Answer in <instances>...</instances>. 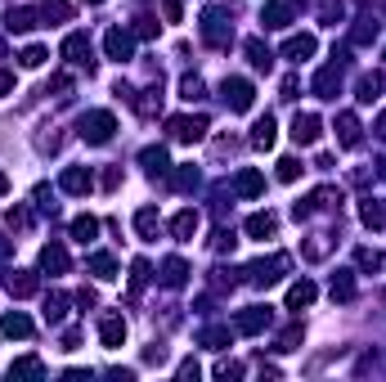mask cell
<instances>
[{
  "mask_svg": "<svg viewBox=\"0 0 386 382\" xmlns=\"http://www.w3.org/2000/svg\"><path fill=\"white\" fill-rule=\"evenodd\" d=\"M90 5H104V0H90Z\"/></svg>",
  "mask_w": 386,
  "mask_h": 382,
  "instance_id": "816d5d0a",
  "label": "cell"
},
{
  "mask_svg": "<svg viewBox=\"0 0 386 382\" xmlns=\"http://www.w3.org/2000/svg\"><path fill=\"white\" fill-rule=\"evenodd\" d=\"M220 95H225V104L234 108V113H247V108H252V99H256V90L247 86L243 76H225V86H220Z\"/></svg>",
  "mask_w": 386,
  "mask_h": 382,
  "instance_id": "7a4b0ae2",
  "label": "cell"
},
{
  "mask_svg": "<svg viewBox=\"0 0 386 382\" xmlns=\"http://www.w3.org/2000/svg\"><path fill=\"white\" fill-rule=\"evenodd\" d=\"M162 279H167V288H180V284L189 279V266H184L180 257H171L167 266H162Z\"/></svg>",
  "mask_w": 386,
  "mask_h": 382,
  "instance_id": "4316f807",
  "label": "cell"
},
{
  "mask_svg": "<svg viewBox=\"0 0 386 382\" xmlns=\"http://www.w3.org/2000/svg\"><path fill=\"white\" fill-rule=\"evenodd\" d=\"M171 184H175V189H189V184H198V171H189V167H184V171L171 176Z\"/></svg>",
  "mask_w": 386,
  "mask_h": 382,
  "instance_id": "ee69618b",
  "label": "cell"
},
{
  "mask_svg": "<svg viewBox=\"0 0 386 382\" xmlns=\"http://www.w3.org/2000/svg\"><path fill=\"white\" fill-rule=\"evenodd\" d=\"M10 373H45V369H41V360H19L10 364Z\"/></svg>",
  "mask_w": 386,
  "mask_h": 382,
  "instance_id": "bcb514c9",
  "label": "cell"
},
{
  "mask_svg": "<svg viewBox=\"0 0 386 382\" xmlns=\"http://www.w3.org/2000/svg\"><path fill=\"white\" fill-rule=\"evenodd\" d=\"M113 131H117L113 113H85V117H81V135H85V144H108V140H113Z\"/></svg>",
  "mask_w": 386,
  "mask_h": 382,
  "instance_id": "6da1fadb",
  "label": "cell"
},
{
  "mask_svg": "<svg viewBox=\"0 0 386 382\" xmlns=\"http://www.w3.org/2000/svg\"><path fill=\"white\" fill-rule=\"evenodd\" d=\"M131 45H135V41H131V32H122V28H113V32L104 36L108 59H117V63H122V59H131Z\"/></svg>",
  "mask_w": 386,
  "mask_h": 382,
  "instance_id": "52a82bcc",
  "label": "cell"
},
{
  "mask_svg": "<svg viewBox=\"0 0 386 382\" xmlns=\"http://www.w3.org/2000/svg\"><path fill=\"white\" fill-rule=\"evenodd\" d=\"M202 36H207L211 45H229V36H234V32H229V28H225V19H220V14L211 10L207 19H202Z\"/></svg>",
  "mask_w": 386,
  "mask_h": 382,
  "instance_id": "9c48e42d",
  "label": "cell"
},
{
  "mask_svg": "<svg viewBox=\"0 0 386 382\" xmlns=\"http://www.w3.org/2000/svg\"><path fill=\"white\" fill-rule=\"evenodd\" d=\"M247 59H252V67L256 72H270V63H274V54H270V45H261V41H247Z\"/></svg>",
  "mask_w": 386,
  "mask_h": 382,
  "instance_id": "7402d4cb",
  "label": "cell"
},
{
  "mask_svg": "<svg viewBox=\"0 0 386 382\" xmlns=\"http://www.w3.org/2000/svg\"><path fill=\"white\" fill-rule=\"evenodd\" d=\"M337 90H341V72H337V63H332V67H323V72L314 76V95H319V99H337Z\"/></svg>",
  "mask_w": 386,
  "mask_h": 382,
  "instance_id": "ba28073f",
  "label": "cell"
},
{
  "mask_svg": "<svg viewBox=\"0 0 386 382\" xmlns=\"http://www.w3.org/2000/svg\"><path fill=\"white\" fill-rule=\"evenodd\" d=\"M41 270H50V275H63V270H67L63 243H50V248H41Z\"/></svg>",
  "mask_w": 386,
  "mask_h": 382,
  "instance_id": "8fae6325",
  "label": "cell"
},
{
  "mask_svg": "<svg viewBox=\"0 0 386 382\" xmlns=\"http://www.w3.org/2000/svg\"><path fill=\"white\" fill-rule=\"evenodd\" d=\"M63 54L72 59V63H85V67H90V41H85L81 32H72V36L63 41Z\"/></svg>",
  "mask_w": 386,
  "mask_h": 382,
  "instance_id": "5bb4252c",
  "label": "cell"
},
{
  "mask_svg": "<svg viewBox=\"0 0 386 382\" xmlns=\"http://www.w3.org/2000/svg\"><path fill=\"white\" fill-rule=\"evenodd\" d=\"M171 234H175L180 243H189L193 234H198V211H180V216L171 220Z\"/></svg>",
  "mask_w": 386,
  "mask_h": 382,
  "instance_id": "9a60e30c",
  "label": "cell"
},
{
  "mask_svg": "<svg viewBox=\"0 0 386 382\" xmlns=\"http://www.w3.org/2000/svg\"><path fill=\"white\" fill-rule=\"evenodd\" d=\"M90 171H81V167H67V171H63V189L67 193H90Z\"/></svg>",
  "mask_w": 386,
  "mask_h": 382,
  "instance_id": "44dd1931",
  "label": "cell"
},
{
  "mask_svg": "<svg viewBox=\"0 0 386 382\" xmlns=\"http://www.w3.org/2000/svg\"><path fill=\"white\" fill-rule=\"evenodd\" d=\"M377 95H382V76H377V72L359 76V99H364V104H373Z\"/></svg>",
  "mask_w": 386,
  "mask_h": 382,
  "instance_id": "4dcf8cb0",
  "label": "cell"
},
{
  "mask_svg": "<svg viewBox=\"0 0 386 382\" xmlns=\"http://www.w3.org/2000/svg\"><path fill=\"white\" fill-rule=\"evenodd\" d=\"M19 63H23V67H41V63H45V50H41V45H28V50L19 54Z\"/></svg>",
  "mask_w": 386,
  "mask_h": 382,
  "instance_id": "60d3db41",
  "label": "cell"
},
{
  "mask_svg": "<svg viewBox=\"0 0 386 382\" xmlns=\"http://www.w3.org/2000/svg\"><path fill=\"white\" fill-rule=\"evenodd\" d=\"M0 337H32V319L19 315V310L5 315V319H0Z\"/></svg>",
  "mask_w": 386,
  "mask_h": 382,
  "instance_id": "2e32d148",
  "label": "cell"
},
{
  "mask_svg": "<svg viewBox=\"0 0 386 382\" xmlns=\"http://www.w3.org/2000/svg\"><path fill=\"white\" fill-rule=\"evenodd\" d=\"M5 288H10L14 297H32L36 293V279H32L28 270H14V275H5Z\"/></svg>",
  "mask_w": 386,
  "mask_h": 382,
  "instance_id": "ac0fdd59",
  "label": "cell"
},
{
  "mask_svg": "<svg viewBox=\"0 0 386 382\" xmlns=\"http://www.w3.org/2000/svg\"><path fill=\"white\" fill-rule=\"evenodd\" d=\"M202 342H207V346H216V351H220V346L229 342V328H207V333H202Z\"/></svg>",
  "mask_w": 386,
  "mask_h": 382,
  "instance_id": "7bdbcfd3",
  "label": "cell"
},
{
  "mask_svg": "<svg viewBox=\"0 0 386 382\" xmlns=\"http://www.w3.org/2000/svg\"><path fill=\"white\" fill-rule=\"evenodd\" d=\"M332 297H337V301H350V297H355V279H350V270H341V275L332 279Z\"/></svg>",
  "mask_w": 386,
  "mask_h": 382,
  "instance_id": "1f68e13d",
  "label": "cell"
},
{
  "mask_svg": "<svg viewBox=\"0 0 386 382\" xmlns=\"http://www.w3.org/2000/svg\"><path fill=\"white\" fill-rule=\"evenodd\" d=\"M94 234H99V220H94V216H76L72 220V239L76 243H90Z\"/></svg>",
  "mask_w": 386,
  "mask_h": 382,
  "instance_id": "83f0119b",
  "label": "cell"
},
{
  "mask_svg": "<svg viewBox=\"0 0 386 382\" xmlns=\"http://www.w3.org/2000/svg\"><path fill=\"white\" fill-rule=\"evenodd\" d=\"M41 19H45V23H50V19H72V5H67V0H50Z\"/></svg>",
  "mask_w": 386,
  "mask_h": 382,
  "instance_id": "74e56055",
  "label": "cell"
},
{
  "mask_svg": "<svg viewBox=\"0 0 386 382\" xmlns=\"http://www.w3.org/2000/svg\"><path fill=\"white\" fill-rule=\"evenodd\" d=\"M90 270L99 279H117V261L108 257V252H94V257H90Z\"/></svg>",
  "mask_w": 386,
  "mask_h": 382,
  "instance_id": "f546056e",
  "label": "cell"
},
{
  "mask_svg": "<svg viewBox=\"0 0 386 382\" xmlns=\"http://www.w3.org/2000/svg\"><path fill=\"white\" fill-rule=\"evenodd\" d=\"M234 189L243 193V198H256V193L265 189V176H261V171H243V176L234 180Z\"/></svg>",
  "mask_w": 386,
  "mask_h": 382,
  "instance_id": "cb8c5ba5",
  "label": "cell"
},
{
  "mask_svg": "<svg viewBox=\"0 0 386 382\" xmlns=\"http://www.w3.org/2000/svg\"><path fill=\"white\" fill-rule=\"evenodd\" d=\"M283 270H288V257H270V261H256L252 266V284H279Z\"/></svg>",
  "mask_w": 386,
  "mask_h": 382,
  "instance_id": "5b68a950",
  "label": "cell"
},
{
  "mask_svg": "<svg viewBox=\"0 0 386 382\" xmlns=\"http://www.w3.org/2000/svg\"><path fill=\"white\" fill-rule=\"evenodd\" d=\"M63 315H67V297H63V293H50V301H45V319H50V324H58Z\"/></svg>",
  "mask_w": 386,
  "mask_h": 382,
  "instance_id": "d6a6232c",
  "label": "cell"
},
{
  "mask_svg": "<svg viewBox=\"0 0 386 382\" xmlns=\"http://www.w3.org/2000/svg\"><path fill=\"white\" fill-rule=\"evenodd\" d=\"M292 140L297 144H314V140H319V117H314V113H297L292 117Z\"/></svg>",
  "mask_w": 386,
  "mask_h": 382,
  "instance_id": "8992f818",
  "label": "cell"
},
{
  "mask_svg": "<svg viewBox=\"0 0 386 382\" xmlns=\"http://www.w3.org/2000/svg\"><path fill=\"white\" fill-rule=\"evenodd\" d=\"M319 19H323V28H337V23H341V0H323Z\"/></svg>",
  "mask_w": 386,
  "mask_h": 382,
  "instance_id": "d590c367",
  "label": "cell"
},
{
  "mask_svg": "<svg viewBox=\"0 0 386 382\" xmlns=\"http://www.w3.org/2000/svg\"><path fill=\"white\" fill-rule=\"evenodd\" d=\"M261 19H265V28H288V23H292V14H288V5L270 0V5L261 10Z\"/></svg>",
  "mask_w": 386,
  "mask_h": 382,
  "instance_id": "603a6c76",
  "label": "cell"
},
{
  "mask_svg": "<svg viewBox=\"0 0 386 382\" xmlns=\"http://www.w3.org/2000/svg\"><path fill=\"white\" fill-rule=\"evenodd\" d=\"M140 162L149 167L153 176H162V171H167V153H162V149H144V153H140Z\"/></svg>",
  "mask_w": 386,
  "mask_h": 382,
  "instance_id": "e575fe53",
  "label": "cell"
},
{
  "mask_svg": "<svg viewBox=\"0 0 386 382\" xmlns=\"http://www.w3.org/2000/svg\"><path fill=\"white\" fill-rule=\"evenodd\" d=\"M297 176H301V162H297V158H283V162H279V180H283V184H292Z\"/></svg>",
  "mask_w": 386,
  "mask_h": 382,
  "instance_id": "ab89813d",
  "label": "cell"
},
{
  "mask_svg": "<svg viewBox=\"0 0 386 382\" xmlns=\"http://www.w3.org/2000/svg\"><path fill=\"white\" fill-rule=\"evenodd\" d=\"M5 220H10V229H28L32 225V211L28 207H10V216H5Z\"/></svg>",
  "mask_w": 386,
  "mask_h": 382,
  "instance_id": "b9f144b4",
  "label": "cell"
},
{
  "mask_svg": "<svg viewBox=\"0 0 386 382\" xmlns=\"http://www.w3.org/2000/svg\"><path fill=\"white\" fill-rule=\"evenodd\" d=\"M274 229H279V216H270V211L247 216V234H252V239H274Z\"/></svg>",
  "mask_w": 386,
  "mask_h": 382,
  "instance_id": "30bf717a",
  "label": "cell"
},
{
  "mask_svg": "<svg viewBox=\"0 0 386 382\" xmlns=\"http://www.w3.org/2000/svg\"><path fill=\"white\" fill-rule=\"evenodd\" d=\"M36 19H41L36 10H10V14H5V32H32Z\"/></svg>",
  "mask_w": 386,
  "mask_h": 382,
  "instance_id": "e0dca14e",
  "label": "cell"
},
{
  "mask_svg": "<svg viewBox=\"0 0 386 382\" xmlns=\"http://www.w3.org/2000/svg\"><path fill=\"white\" fill-rule=\"evenodd\" d=\"M355 261H359V270H382V252L377 248H359Z\"/></svg>",
  "mask_w": 386,
  "mask_h": 382,
  "instance_id": "8d00e7d4",
  "label": "cell"
},
{
  "mask_svg": "<svg viewBox=\"0 0 386 382\" xmlns=\"http://www.w3.org/2000/svg\"><path fill=\"white\" fill-rule=\"evenodd\" d=\"M171 135H175L180 144H193V140H202L207 135V117H171Z\"/></svg>",
  "mask_w": 386,
  "mask_h": 382,
  "instance_id": "3957f363",
  "label": "cell"
},
{
  "mask_svg": "<svg viewBox=\"0 0 386 382\" xmlns=\"http://www.w3.org/2000/svg\"><path fill=\"white\" fill-rule=\"evenodd\" d=\"M252 144H256V149H274V117H270V113L256 117V126H252Z\"/></svg>",
  "mask_w": 386,
  "mask_h": 382,
  "instance_id": "d6986e66",
  "label": "cell"
},
{
  "mask_svg": "<svg viewBox=\"0 0 386 382\" xmlns=\"http://www.w3.org/2000/svg\"><path fill=\"white\" fill-rule=\"evenodd\" d=\"M328 248H332L328 234H310V243L301 248V257H305V261H323V257H328Z\"/></svg>",
  "mask_w": 386,
  "mask_h": 382,
  "instance_id": "484cf974",
  "label": "cell"
},
{
  "mask_svg": "<svg viewBox=\"0 0 386 382\" xmlns=\"http://www.w3.org/2000/svg\"><path fill=\"white\" fill-rule=\"evenodd\" d=\"M283 54L297 59V63H301V59H310V54H314V36H292L288 45H283Z\"/></svg>",
  "mask_w": 386,
  "mask_h": 382,
  "instance_id": "d4e9b609",
  "label": "cell"
},
{
  "mask_svg": "<svg viewBox=\"0 0 386 382\" xmlns=\"http://www.w3.org/2000/svg\"><path fill=\"white\" fill-rule=\"evenodd\" d=\"M99 337H104V346H113V351H117V346L126 342V324H122L117 315H104V324H99Z\"/></svg>",
  "mask_w": 386,
  "mask_h": 382,
  "instance_id": "4fadbf2b",
  "label": "cell"
},
{
  "mask_svg": "<svg viewBox=\"0 0 386 382\" xmlns=\"http://www.w3.org/2000/svg\"><path fill=\"white\" fill-rule=\"evenodd\" d=\"M5 189H10V180H5V176H0V193H5Z\"/></svg>",
  "mask_w": 386,
  "mask_h": 382,
  "instance_id": "f907efd6",
  "label": "cell"
},
{
  "mask_svg": "<svg viewBox=\"0 0 386 382\" xmlns=\"http://www.w3.org/2000/svg\"><path fill=\"white\" fill-rule=\"evenodd\" d=\"M234 328L238 333H261V328H270V306H247V310H238Z\"/></svg>",
  "mask_w": 386,
  "mask_h": 382,
  "instance_id": "277c9868",
  "label": "cell"
},
{
  "mask_svg": "<svg viewBox=\"0 0 386 382\" xmlns=\"http://www.w3.org/2000/svg\"><path fill=\"white\" fill-rule=\"evenodd\" d=\"M135 229H140L144 239H158V211H153V207H140V216H135Z\"/></svg>",
  "mask_w": 386,
  "mask_h": 382,
  "instance_id": "f1b7e54d",
  "label": "cell"
},
{
  "mask_svg": "<svg viewBox=\"0 0 386 382\" xmlns=\"http://www.w3.org/2000/svg\"><path fill=\"white\" fill-rule=\"evenodd\" d=\"M10 90H14V76H10V72H0V99L10 95Z\"/></svg>",
  "mask_w": 386,
  "mask_h": 382,
  "instance_id": "c3c4849f",
  "label": "cell"
},
{
  "mask_svg": "<svg viewBox=\"0 0 386 382\" xmlns=\"http://www.w3.org/2000/svg\"><path fill=\"white\" fill-rule=\"evenodd\" d=\"M180 10H184V0H162V14H167L171 23H180Z\"/></svg>",
  "mask_w": 386,
  "mask_h": 382,
  "instance_id": "f6af8a7d",
  "label": "cell"
},
{
  "mask_svg": "<svg viewBox=\"0 0 386 382\" xmlns=\"http://www.w3.org/2000/svg\"><path fill=\"white\" fill-rule=\"evenodd\" d=\"M297 90H301V81H297V76H283V99H297Z\"/></svg>",
  "mask_w": 386,
  "mask_h": 382,
  "instance_id": "7dc6e473",
  "label": "cell"
},
{
  "mask_svg": "<svg viewBox=\"0 0 386 382\" xmlns=\"http://www.w3.org/2000/svg\"><path fill=\"white\" fill-rule=\"evenodd\" d=\"M180 95H184L189 104H193V99H202V76H184V81H180Z\"/></svg>",
  "mask_w": 386,
  "mask_h": 382,
  "instance_id": "f35d334b",
  "label": "cell"
},
{
  "mask_svg": "<svg viewBox=\"0 0 386 382\" xmlns=\"http://www.w3.org/2000/svg\"><path fill=\"white\" fill-rule=\"evenodd\" d=\"M377 135H382V140H386V113L377 117Z\"/></svg>",
  "mask_w": 386,
  "mask_h": 382,
  "instance_id": "681fc988",
  "label": "cell"
},
{
  "mask_svg": "<svg viewBox=\"0 0 386 382\" xmlns=\"http://www.w3.org/2000/svg\"><path fill=\"white\" fill-rule=\"evenodd\" d=\"M314 297H319V288H314V284H305V279H301V284H292V288H288V306H292V310L310 306Z\"/></svg>",
  "mask_w": 386,
  "mask_h": 382,
  "instance_id": "ffe728a7",
  "label": "cell"
},
{
  "mask_svg": "<svg viewBox=\"0 0 386 382\" xmlns=\"http://www.w3.org/2000/svg\"><path fill=\"white\" fill-rule=\"evenodd\" d=\"M359 216H364V225H377V229H382L386 225V202H373V198H368Z\"/></svg>",
  "mask_w": 386,
  "mask_h": 382,
  "instance_id": "836d02e7",
  "label": "cell"
},
{
  "mask_svg": "<svg viewBox=\"0 0 386 382\" xmlns=\"http://www.w3.org/2000/svg\"><path fill=\"white\" fill-rule=\"evenodd\" d=\"M332 131H337L341 149H355V144H359V122H355V113H341V117H337V126H332Z\"/></svg>",
  "mask_w": 386,
  "mask_h": 382,
  "instance_id": "7c38bea8",
  "label": "cell"
}]
</instances>
